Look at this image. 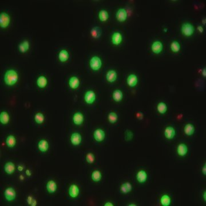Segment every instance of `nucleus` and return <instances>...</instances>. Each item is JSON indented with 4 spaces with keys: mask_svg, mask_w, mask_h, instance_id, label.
Here are the masks:
<instances>
[{
    "mask_svg": "<svg viewBox=\"0 0 206 206\" xmlns=\"http://www.w3.org/2000/svg\"><path fill=\"white\" fill-rule=\"evenodd\" d=\"M69 55L68 52L65 49L61 50L59 54V59L61 62H64L66 61H68V60L69 59Z\"/></svg>",
    "mask_w": 206,
    "mask_h": 206,
    "instance_id": "32",
    "label": "nucleus"
},
{
    "mask_svg": "<svg viewBox=\"0 0 206 206\" xmlns=\"http://www.w3.org/2000/svg\"><path fill=\"white\" fill-rule=\"evenodd\" d=\"M86 159L88 164H93L95 161V156L92 153L89 152L86 155Z\"/></svg>",
    "mask_w": 206,
    "mask_h": 206,
    "instance_id": "39",
    "label": "nucleus"
},
{
    "mask_svg": "<svg viewBox=\"0 0 206 206\" xmlns=\"http://www.w3.org/2000/svg\"><path fill=\"white\" fill-rule=\"evenodd\" d=\"M5 199L8 201H13L16 198V192L15 190L12 187H8L6 188L4 191Z\"/></svg>",
    "mask_w": 206,
    "mask_h": 206,
    "instance_id": "5",
    "label": "nucleus"
},
{
    "mask_svg": "<svg viewBox=\"0 0 206 206\" xmlns=\"http://www.w3.org/2000/svg\"><path fill=\"white\" fill-rule=\"evenodd\" d=\"M16 139L14 135H9L6 139V144L9 148H13L16 144Z\"/></svg>",
    "mask_w": 206,
    "mask_h": 206,
    "instance_id": "29",
    "label": "nucleus"
},
{
    "mask_svg": "<svg viewBox=\"0 0 206 206\" xmlns=\"http://www.w3.org/2000/svg\"><path fill=\"white\" fill-rule=\"evenodd\" d=\"M96 99L95 92L92 90L86 91L84 95V101L86 104L91 105L94 103Z\"/></svg>",
    "mask_w": 206,
    "mask_h": 206,
    "instance_id": "6",
    "label": "nucleus"
},
{
    "mask_svg": "<svg viewBox=\"0 0 206 206\" xmlns=\"http://www.w3.org/2000/svg\"><path fill=\"white\" fill-rule=\"evenodd\" d=\"M195 131V127L191 123H188L184 127V132L187 136H192Z\"/></svg>",
    "mask_w": 206,
    "mask_h": 206,
    "instance_id": "22",
    "label": "nucleus"
},
{
    "mask_svg": "<svg viewBox=\"0 0 206 206\" xmlns=\"http://www.w3.org/2000/svg\"><path fill=\"white\" fill-rule=\"evenodd\" d=\"M128 206H136V204H129V205H128Z\"/></svg>",
    "mask_w": 206,
    "mask_h": 206,
    "instance_id": "50",
    "label": "nucleus"
},
{
    "mask_svg": "<svg viewBox=\"0 0 206 206\" xmlns=\"http://www.w3.org/2000/svg\"><path fill=\"white\" fill-rule=\"evenodd\" d=\"M164 135L167 139L168 140H172L174 139L176 135V130L175 129L172 127V126H168L167 127L164 131Z\"/></svg>",
    "mask_w": 206,
    "mask_h": 206,
    "instance_id": "8",
    "label": "nucleus"
},
{
    "mask_svg": "<svg viewBox=\"0 0 206 206\" xmlns=\"http://www.w3.org/2000/svg\"><path fill=\"white\" fill-rule=\"evenodd\" d=\"M70 140L72 145L75 146H79L82 141V136L80 133L78 132L73 133L70 136Z\"/></svg>",
    "mask_w": 206,
    "mask_h": 206,
    "instance_id": "11",
    "label": "nucleus"
},
{
    "mask_svg": "<svg viewBox=\"0 0 206 206\" xmlns=\"http://www.w3.org/2000/svg\"><path fill=\"white\" fill-rule=\"evenodd\" d=\"M203 199L204 200V201H206V191H204V192L203 193Z\"/></svg>",
    "mask_w": 206,
    "mask_h": 206,
    "instance_id": "48",
    "label": "nucleus"
},
{
    "mask_svg": "<svg viewBox=\"0 0 206 206\" xmlns=\"http://www.w3.org/2000/svg\"><path fill=\"white\" fill-rule=\"evenodd\" d=\"M68 194L72 198H76L80 194V188L79 186L75 184H71L69 188Z\"/></svg>",
    "mask_w": 206,
    "mask_h": 206,
    "instance_id": "12",
    "label": "nucleus"
},
{
    "mask_svg": "<svg viewBox=\"0 0 206 206\" xmlns=\"http://www.w3.org/2000/svg\"><path fill=\"white\" fill-rule=\"evenodd\" d=\"M68 83L70 88H72V89H76L79 87L80 81L77 77L72 76L69 79Z\"/></svg>",
    "mask_w": 206,
    "mask_h": 206,
    "instance_id": "17",
    "label": "nucleus"
},
{
    "mask_svg": "<svg viewBox=\"0 0 206 206\" xmlns=\"http://www.w3.org/2000/svg\"><path fill=\"white\" fill-rule=\"evenodd\" d=\"M181 33L186 37H190L193 35L195 32V28L194 25L190 23L186 22L181 25Z\"/></svg>",
    "mask_w": 206,
    "mask_h": 206,
    "instance_id": "2",
    "label": "nucleus"
},
{
    "mask_svg": "<svg viewBox=\"0 0 206 206\" xmlns=\"http://www.w3.org/2000/svg\"><path fill=\"white\" fill-rule=\"evenodd\" d=\"M25 174H26V176H30L32 175V172L29 170H26L25 171Z\"/></svg>",
    "mask_w": 206,
    "mask_h": 206,
    "instance_id": "44",
    "label": "nucleus"
},
{
    "mask_svg": "<svg viewBox=\"0 0 206 206\" xmlns=\"http://www.w3.org/2000/svg\"><path fill=\"white\" fill-rule=\"evenodd\" d=\"M72 120H73V123L75 125L80 126L84 123V116L81 112H76L75 113L73 116Z\"/></svg>",
    "mask_w": 206,
    "mask_h": 206,
    "instance_id": "13",
    "label": "nucleus"
},
{
    "mask_svg": "<svg viewBox=\"0 0 206 206\" xmlns=\"http://www.w3.org/2000/svg\"><path fill=\"white\" fill-rule=\"evenodd\" d=\"M46 188L49 194H53L57 190V184L55 181L51 180L47 182Z\"/></svg>",
    "mask_w": 206,
    "mask_h": 206,
    "instance_id": "20",
    "label": "nucleus"
},
{
    "mask_svg": "<svg viewBox=\"0 0 206 206\" xmlns=\"http://www.w3.org/2000/svg\"><path fill=\"white\" fill-rule=\"evenodd\" d=\"M20 179L21 181H24V176H23L22 175H21L20 176Z\"/></svg>",
    "mask_w": 206,
    "mask_h": 206,
    "instance_id": "49",
    "label": "nucleus"
},
{
    "mask_svg": "<svg viewBox=\"0 0 206 206\" xmlns=\"http://www.w3.org/2000/svg\"><path fill=\"white\" fill-rule=\"evenodd\" d=\"M170 48H171L172 52H173L174 53H177L181 50V45H180L179 42H177L176 41H174L171 42Z\"/></svg>",
    "mask_w": 206,
    "mask_h": 206,
    "instance_id": "36",
    "label": "nucleus"
},
{
    "mask_svg": "<svg viewBox=\"0 0 206 206\" xmlns=\"http://www.w3.org/2000/svg\"><path fill=\"white\" fill-rule=\"evenodd\" d=\"M17 170L20 172H22V171L24 170V167L22 166H18L17 167Z\"/></svg>",
    "mask_w": 206,
    "mask_h": 206,
    "instance_id": "46",
    "label": "nucleus"
},
{
    "mask_svg": "<svg viewBox=\"0 0 206 206\" xmlns=\"http://www.w3.org/2000/svg\"><path fill=\"white\" fill-rule=\"evenodd\" d=\"M19 50L22 53H25L29 49V42L28 41H24L19 46Z\"/></svg>",
    "mask_w": 206,
    "mask_h": 206,
    "instance_id": "34",
    "label": "nucleus"
},
{
    "mask_svg": "<svg viewBox=\"0 0 206 206\" xmlns=\"http://www.w3.org/2000/svg\"><path fill=\"white\" fill-rule=\"evenodd\" d=\"M163 45L160 41H154L151 46L152 52L156 55L160 54L163 51Z\"/></svg>",
    "mask_w": 206,
    "mask_h": 206,
    "instance_id": "10",
    "label": "nucleus"
},
{
    "mask_svg": "<svg viewBox=\"0 0 206 206\" xmlns=\"http://www.w3.org/2000/svg\"><path fill=\"white\" fill-rule=\"evenodd\" d=\"M44 120H45L44 115L41 112L37 113L35 116V123L39 124L43 123Z\"/></svg>",
    "mask_w": 206,
    "mask_h": 206,
    "instance_id": "38",
    "label": "nucleus"
},
{
    "mask_svg": "<svg viewBox=\"0 0 206 206\" xmlns=\"http://www.w3.org/2000/svg\"><path fill=\"white\" fill-rule=\"evenodd\" d=\"M127 83L131 88L136 86L138 83V77L135 74H131L127 77Z\"/></svg>",
    "mask_w": 206,
    "mask_h": 206,
    "instance_id": "16",
    "label": "nucleus"
},
{
    "mask_svg": "<svg viewBox=\"0 0 206 206\" xmlns=\"http://www.w3.org/2000/svg\"><path fill=\"white\" fill-rule=\"evenodd\" d=\"M26 201H27L28 204L31 206H35L37 204V201L32 196H28Z\"/></svg>",
    "mask_w": 206,
    "mask_h": 206,
    "instance_id": "40",
    "label": "nucleus"
},
{
    "mask_svg": "<svg viewBox=\"0 0 206 206\" xmlns=\"http://www.w3.org/2000/svg\"><path fill=\"white\" fill-rule=\"evenodd\" d=\"M171 196L168 194H163L161 196L160 199V203L161 205L163 206H169L171 205Z\"/></svg>",
    "mask_w": 206,
    "mask_h": 206,
    "instance_id": "24",
    "label": "nucleus"
},
{
    "mask_svg": "<svg viewBox=\"0 0 206 206\" xmlns=\"http://www.w3.org/2000/svg\"><path fill=\"white\" fill-rule=\"evenodd\" d=\"M108 119L111 124H115L118 120V116L114 112H111L108 116Z\"/></svg>",
    "mask_w": 206,
    "mask_h": 206,
    "instance_id": "37",
    "label": "nucleus"
},
{
    "mask_svg": "<svg viewBox=\"0 0 206 206\" xmlns=\"http://www.w3.org/2000/svg\"><path fill=\"white\" fill-rule=\"evenodd\" d=\"M168 110V106L165 103L160 102L157 106V111L161 115L165 114Z\"/></svg>",
    "mask_w": 206,
    "mask_h": 206,
    "instance_id": "31",
    "label": "nucleus"
},
{
    "mask_svg": "<svg viewBox=\"0 0 206 206\" xmlns=\"http://www.w3.org/2000/svg\"><path fill=\"white\" fill-rule=\"evenodd\" d=\"M91 35L93 39H97L100 38L101 35L100 28L97 26L93 28L91 30Z\"/></svg>",
    "mask_w": 206,
    "mask_h": 206,
    "instance_id": "33",
    "label": "nucleus"
},
{
    "mask_svg": "<svg viewBox=\"0 0 206 206\" xmlns=\"http://www.w3.org/2000/svg\"><path fill=\"white\" fill-rule=\"evenodd\" d=\"M201 172H202V174L206 176V164H205L203 167H202L201 168Z\"/></svg>",
    "mask_w": 206,
    "mask_h": 206,
    "instance_id": "42",
    "label": "nucleus"
},
{
    "mask_svg": "<svg viewBox=\"0 0 206 206\" xmlns=\"http://www.w3.org/2000/svg\"><path fill=\"white\" fill-rule=\"evenodd\" d=\"M136 117L139 119V120H142L144 118V115L143 113H141V112H138L136 113Z\"/></svg>",
    "mask_w": 206,
    "mask_h": 206,
    "instance_id": "41",
    "label": "nucleus"
},
{
    "mask_svg": "<svg viewBox=\"0 0 206 206\" xmlns=\"http://www.w3.org/2000/svg\"><path fill=\"white\" fill-rule=\"evenodd\" d=\"M48 84V80L44 76H40L37 80V85L40 88H44Z\"/></svg>",
    "mask_w": 206,
    "mask_h": 206,
    "instance_id": "27",
    "label": "nucleus"
},
{
    "mask_svg": "<svg viewBox=\"0 0 206 206\" xmlns=\"http://www.w3.org/2000/svg\"><path fill=\"white\" fill-rule=\"evenodd\" d=\"M105 131L101 128H97L93 132V138L97 142H102L105 139Z\"/></svg>",
    "mask_w": 206,
    "mask_h": 206,
    "instance_id": "9",
    "label": "nucleus"
},
{
    "mask_svg": "<svg viewBox=\"0 0 206 206\" xmlns=\"http://www.w3.org/2000/svg\"><path fill=\"white\" fill-rule=\"evenodd\" d=\"M10 120V117L8 113L6 111H2L0 113V122L1 124H7Z\"/></svg>",
    "mask_w": 206,
    "mask_h": 206,
    "instance_id": "28",
    "label": "nucleus"
},
{
    "mask_svg": "<svg viewBox=\"0 0 206 206\" xmlns=\"http://www.w3.org/2000/svg\"><path fill=\"white\" fill-rule=\"evenodd\" d=\"M136 179L138 183L140 184L145 183L148 179V174L144 170H140L136 173Z\"/></svg>",
    "mask_w": 206,
    "mask_h": 206,
    "instance_id": "7",
    "label": "nucleus"
},
{
    "mask_svg": "<svg viewBox=\"0 0 206 206\" xmlns=\"http://www.w3.org/2000/svg\"><path fill=\"white\" fill-rule=\"evenodd\" d=\"M197 29L201 33H202L204 32V29H203V27L202 26H198V28H197Z\"/></svg>",
    "mask_w": 206,
    "mask_h": 206,
    "instance_id": "43",
    "label": "nucleus"
},
{
    "mask_svg": "<svg viewBox=\"0 0 206 206\" xmlns=\"http://www.w3.org/2000/svg\"><path fill=\"white\" fill-rule=\"evenodd\" d=\"M91 179L94 182H99L102 179V174L99 170H95L92 172Z\"/></svg>",
    "mask_w": 206,
    "mask_h": 206,
    "instance_id": "30",
    "label": "nucleus"
},
{
    "mask_svg": "<svg viewBox=\"0 0 206 206\" xmlns=\"http://www.w3.org/2000/svg\"><path fill=\"white\" fill-rule=\"evenodd\" d=\"M123 41V36L119 32H115L112 35V43L114 46H119Z\"/></svg>",
    "mask_w": 206,
    "mask_h": 206,
    "instance_id": "18",
    "label": "nucleus"
},
{
    "mask_svg": "<svg viewBox=\"0 0 206 206\" xmlns=\"http://www.w3.org/2000/svg\"><path fill=\"white\" fill-rule=\"evenodd\" d=\"M117 77V74L115 70H110L106 75V79L109 83H114Z\"/></svg>",
    "mask_w": 206,
    "mask_h": 206,
    "instance_id": "23",
    "label": "nucleus"
},
{
    "mask_svg": "<svg viewBox=\"0 0 206 206\" xmlns=\"http://www.w3.org/2000/svg\"><path fill=\"white\" fill-rule=\"evenodd\" d=\"M133 187L131 183L127 181L123 183L120 186L121 192L123 194H127L132 191Z\"/></svg>",
    "mask_w": 206,
    "mask_h": 206,
    "instance_id": "19",
    "label": "nucleus"
},
{
    "mask_svg": "<svg viewBox=\"0 0 206 206\" xmlns=\"http://www.w3.org/2000/svg\"><path fill=\"white\" fill-rule=\"evenodd\" d=\"M19 80V75L15 70L13 69L8 70L4 75L5 83L8 86H13Z\"/></svg>",
    "mask_w": 206,
    "mask_h": 206,
    "instance_id": "1",
    "label": "nucleus"
},
{
    "mask_svg": "<svg viewBox=\"0 0 206 206\" xmlns=\"http://www.w3.org/2000/svg\"><path fill=\"white\" fill-rule=\"evenodd\" d=\"M15 164L10 161L6 163L4 166V171L8 175L13 174L15 172Z\"/></svg>",
    "mask_w": 206,
    "mask_h": 206,
    "instance_id": "25",
    "label": "nucleus"
},
{
    "mask_svg": "<svg viewBox=\"0 0 206 206\" xmlns=\"http://www.w3.org/2000/svg\"><path fill=\"white\" fill-rule=\"evenodd\" d=\"M127 12L124 8H120L116 12V17L119 22H124L127 19Z\"/></svg>",
    "mask_w": 206,
    "mask_h": 206,
    "instance_id": "15",
    "label": "nucleus"
},
{
    "mask_svg": "<svg viewBox=\"0 0 206 206\" xmlns=\"http://www.w3.org/2000/svg\"><path fill=\"white\" fill-rule=\"evenodd\" d=\"M37 147L39 151H41V152H46L49 149V144L48 141L46 140L42 139L39 142Z\"/></svg>",
    "mask_w": 206,
    "mask_h": 206,
    "instance_id": "21",
    "label": "nucleus"
},
{
    "mask_svg": "<svg viewBox=\"0 0 206 206\" xmlns=\"http://www.w3.org/2000/svg\"><path fill=\"white\" fill-rule=\"evenodd\" d=\"M10 22V17L8 14L5 12H2L0 14V26L2 28H7Z\"/></svg>",
    "mask_w": 206,
    "mask_h": 206,
    "instance_id": "4",
    "label": "nucleus"
},
{
    "mask_svg": "<svg viewBox=\"0 0 206 206\" xmlns=\"http://www.w3.org/2000/svg\"><path fill=\"white\" fill-rule=\"evenodd\" d=\"M99 19L102 22H106L109 19V14L106 10H101L99 13Z\"/></svg>",
    "mask_w": 206,
    "mask_h": 206,
    "instance_id": "35",
    "label": "nucleus"
},
{
    "mask_svg": "<svg viewBox=\"0 0 206 206\" xmlns=\"http://www.w3.org/2000/svg\"><path fill=\"white\" fill-rule=\"evenodd\" d=\"M105 206H113V204L111 202V201H108V202H106L104 204Z\"/></svg>",
    "mask_w": 206,
    "mask_h": 206,
    "instance_id": "45",
    "label": "nucleus"
},
{
    "mask_svg": "<svg viewBox=\"0 0 206 206\" xmlns=\"http://www.w3.org/2000/svg\"><path fill=\"white\" fill-rule=\"evenodd\" d=\"M112 99L116 103H119L123 99V92L120 89H116L112 93Z\"/></svg>",
    "mask_w": 206,
    "mask_h": 206,
    "instance_id": "26",
    "label": "nucleus"
},
{
    "mask_svg": "<svg viewBox=\"0 0 206 206\" xmlns=\"http://www.w3.org/2000/svg\"><path fill=\"white\" fill-rule=\"evenodd\" d=\"M89 66L92 70L97 71L100 69L102 66V61L99 57L95 56L92 57L89 61Z\"/></svg>",
    "mask_w": 206,
    "mask_h": 206,
    "instance_id": "3",
    "label": "nucleus"
},
{
    "mask_svg": "<svg viewBox=\"0 0 206 206\" xmlns=\"http://www.w3.org/2000/svg\"><path fill=\"white\" fill-rule=\"evenodd\" d=\"M201 73H202V75H203V77H206V68H205L204 69H203V70H202V72H201Z\"/></svg>",
    "mask_w": 206,
    "mask_h": 206,
    "instance_id": "47",
    "label": "nucleus"
},
{
    "mask_svg": "<svg viewBox=\"0 0 206 206\" xmlns=\"http://www.w3.org/2000/svg\"><path fill=\"white\" fill-rule=\"evenodd\" d=\"M176 151L179 156L181 157H184L187 155L188 152V148L186 144L181 143L177 147Z\"/></svg>",
    "mask_w": 206,
    "mask_h": 206,
    "instance_id": "14",
    "label": "nucleus"
}]
</instances>
